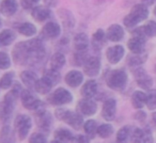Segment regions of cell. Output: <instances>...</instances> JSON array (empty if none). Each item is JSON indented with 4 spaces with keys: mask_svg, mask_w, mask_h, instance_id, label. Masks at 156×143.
<instances>
[{
    "mask_svg": "<svg viewBox=\"0 0 156 143\" xmlns=\"http://www.w3.org/2000/svg\"><path fill=\"white\" fill-rule=\"evenodd\" d=\"M50 143H61V142H59V141H57V140H54V141H51Z\"/></svg>",
    "mask_w": 156,
    "mask_h": 143,
    "instance_id": "obj_52",
    "label": "cell"
},
{
    "mask_svg": "<svg viewBox=\"0 0 156 143\" xmlns=\"http://www.w3.org/2000/svg\"><path fill=\"white\" fill-rule=\"evenodd\" d=\"M149 14V8L143 5L142 3H137V5H133L130 12L123 18L124 27L128 29L136 28L140 23L147 19Z\"/></svg>",
    "mask_w": 156,
    "mask_h": 143,
    "instance_id": "obj_1",
    "label": "cell"
},
{
    "mask_svg": "<svg viewBox=\"0 0 156 143\" xmlns=\"http://www.w3.org/2000/svg\"><path fill=\"white\" fill-rule=\"evenodd\" d=\"M141 3H142L143 5H145V7H151V5H153L154 3H156V0H141Z\"/></svg>",
    "mask_w": 156,
    "mask_h": 143,
    "instance_id": "obj_47",
    "label": "cell"
},
{
    "mask_svg": "<svg viewBox=\"0 0 156 143\" xmlns=\"http://www.w3.org/2000/svg\"><path fill=\"white\" fill-rule=\"evenodd\" d=\"M83 68L85 74L89 77H96L100 74L101 68H102V63L98 57H89L83 63Z\"/></svg>",
    "mask_w": 156,
    "mask_h": 143,
    "instance_id": "obj_8",
    "label": "cell"
},
{
    "mask_svg": "<svg viewBox=\"0 0 156 143\" xmlns=\"http://www.w3.org/2000/svg\"><path fill=\"white\" fill-rule=\"evenodd\" d=\"M96 134L101 137V138H109L111 134H113V127L110 124H103V125L98 126L96 129Z\"/></svg>",
    "mask_w": 156,
    "mask_h": 143,
    "instance_id": "obj_38",
    "label": "cell"
},
{
    "mask_svg": "<svg viewBox=\"0 0 156 143\" xmlns=\"http://www.w3.org/2000/svg\"><path fill=\"white\" fill-rule=\"evenodd\" d=\"M106 34H105V31L102 28H98L95 32L92 34L91 37V45L92 47L95 50H101L104 48V46L106 45Z\"/></svg>",
    "mask_w": 156,
    "mask_h": 143,
    "instance_id": "obj_20",
    "label": "cell"
},
{
    "mask_svg": "<svg viewBox=\"0 0 156 143\" xmlns=\"http://www.w3.org/2000/svg\"><path fill=\"white\" fill-rule=\"evenodd\" d=\"M17 30L22 35L28 37H33V35H35L37 32V27H35L32 23H23V24H20V26L17 27Z\"/></svg>",
    "mask_w": 156,
    "mask_h": 143,
    "instance_id": "obj_29",
    "label": "cell"
},
{
    "mask_svg": "<svg viewBox=\"0 0 156 143\" xmlns=\"http://www.w3.org/2000/svg\"><path fill=\"white\" fill-rule=\"evenodd\" d=\"M29 143H47V139L42 132H34L29 138Z\"/></svg>",
    "mask_w": 156,
    "mask_h": 143,
    "instance_id": "obj_44",
    "label": "cell"
},
{
    "mask_svg": "<svg viewBox=\"0 0 156 143\" xmlns=\"http://www.w3.org/2000/svg\"><path fill=\"white\" fill-rule=\"evenodd\" d=\"M57 119H59L60 121H64L69 124V126H72L75 129H79L83 126V120L79 113L72 112V111L67 110L65 108H59L55 112Z\"/></svg>",
    "mask_w": 156,
    "mask_h": 143,
    "instance_id": "obj_3",
    "label": "cell"
},
{
    "mask_svg": "<svg viewBox=\"0 0 156 143\" xmlns=\"http://www.w3.org/2000/svg\"><path fill=\"white\" fill-rule=\"evenodd\" d=\"M147 107L150 110L156 109V90H149V93L147 94Z\"/></svg>",
    "mask_w": 156,
    "mask_h": 143,
    "instance_id": "obj_41",
    "label": "cell"
},
{
    "mask_svg": "<svg viewBox=\"0 0 156 143\" xmlns=\"http://www.w3.org/2000/svg\"><path fill=\"white\" fill-rule=\"evenodd\" d=\"M15 40V33L12 30H3L0 32V47L1 46H9Z\"/></svg>",
    "mask_w": 156,
    "mask_h": 143,
    "instance_id": "obj_33",
    "label": "cell"
},
{
    "mask_svg": "<svg viewBox=\"0 0 156 143\" xmlns=\"http://www.w3.org/2000/svg\"><path fill=\"white\" fill-rule=\"evenodd\" d=\"M64 81L69 88H78L83 82V74L80 71L72 69L64 76Z\"/></svg>",
    "mask_w": 156,
    "mask_h": 143,
    "instance_id": "obj_16",
    "label": "cell"
},
{
    "mask_svg": "<svg viewBox=\"0 0 156 143\" xmlns=\"http://www.w3.org/2000/svg\"><path fill=\"white\" fill-rule=\"evenodd\" d=\"M77 109L79 111V114L91 117V115L95 114L96 110H98V106H96L95 102H93L91 98H83L78 102Z\"/></svg>",
    "mask_w": 156,
    "mask_h": 143,
    "instance_id": "obj_12",
    "label": "cell"
},
{
    "mask_svg": "<svg viewBox=\"0 0 156 143\" xmlns=\"http://www.w3.org/2000/svg\"><path fill=\"white\" fill-rule=\"evenodd\" d=\"M90 40L89 37L85 32H79L74 37L73 39V45L76 50L78 51H86L89 47Z\"/></svg>",
    "mask_w": 156,
    "mask_h": 143,
    "instance_id": "obj_21",
    "label": "cell"
},
{
    "mask_svg": "<svg viewBox=\"0 0 156 143\" xmlns=\"http://www.w3.org/2000/svg\"><path fill=\"white\" fill-rule=\"evenodd\" d=\"M83 129L86 134H89V137H94V134H96V129H98V124L94 120H89L83 124Z\"/></svg>",
    "mask_w": 156,
    "mask_h": 143,
    "instance_id": "obj_40",
    "label": "cell"
},
{
    "mask_svg": "<svg viewBox=\"0 0 156 143\" xmlns=\"http://www.w3.org/2000/svg\"><path fill=\"white\" fill-rule=\"evenodd\" d=\"M13 59L15 63L17 64H26L28 63V50H27L25 42H20L16 44V46L13 48Z\"/></svg>",
    "mask_w": 156,
    "mask_h": 143,
    "instance_id": "obj_13",
    "label": "cell"
},
{
    "mask_svg": "<svg viewBox=\"0 0 156 143\" xmlns=\"http://www.w3.org/2000/svg\"><path fill=\"white\" fill-rule=\"evenodd\" d=\"M147 60V52L142 51L140 54H133L128 57V64L133 67H139L141 64L145 62Z\"/></svg>",
    "mask_w": 156,
    "mask_h": 143,
    "instance_id": "obj_28",
    "label": "cell"
},
{
    "mask_svg": "<svg viewBox=\"0 0 156 143\" xmlns=\"http://www.w3.org/2000/svg\"><path fill=\"white\" fill-rule=\"evenodd\" d=\"M143 32L145 37H156V20H147L142 26Z\"/></svg>",
    "mask_w": 156,
    "mask_h": 143,
    "instance_id": "obj_37",
    "label": "cell"
},
{
    "mask_svg": "<svg viewBox=\"0 0 156 143\" xmlns=\"http://www.w3.org/2000/svg\"><path fill=\"white\" fill-rule=\"evenodd\" d=\"M98 90V83L94 79H90L87 82L83 83L81 88V95L83 98H92L96 95Z\"/></svg>",
    "mask_w": 156,
    "mask_h": 143,
    "instance_id": "obj_22",
    "label": "cell"
},
{
    "mask_svg": "<svg viewBox=\"0 0 156 143\" xmlns=\"http://www.w3.org/2000/svg\"><path fill=\"white\" fill-rule=\"evenodd\" d=\"M50 15H51L50 9L45 7V5H37V7L33 8L32 11H31V16L37 23L46 22L50 18Z\"/></svg>",
    "mask_w": 156,
    "mask_h": 143,
    "instance_id": "obj_18",
    "label": "cell"
},
{
    "mask_svg": "<svg viewBox=\"0 0 156 143\" xmlns=\"http://www.w3.org/2000/svg\"><path fill=\"white\" fill-rule=\"evenodd\" d=\"M72 143H89V138H87L86 136H83V134H78L76 137H73L72 138Z\"/></svg>",
    "mask_w": 156,
    "mask_h": 143,
    "instance_id": "obj_45",
    "label": "cell"
},
{
    "mask_svg": "<svg viewBox=\"0 0 156 143\" xmlns=\"http://www.w3.org/2000/svg\"><path fill=\"white\" fill-rule=\"evenodd\" d=\"M127 80L128 77L126 72L121 68L112 69L106 76V83L108 85V88L115 90V91L123 90L125 88L126 83H127Z\"/></svg>",
    "mask_w": 156,
    "mask_h": 143,
    "instance_id": "obj_2",
    "label": "cell"
},
{
    "mask_svg": "<svg viewBox=\"0 0 156 143\" xmlns=\"http://www.w3.org/2000/svg\"><path fill=\"white\" fill-rule=\"evenodd\" d=\"M65 62H66V58H65L63 52H55L49 61L50 68L54 69V71H59V69H61L64 66Z\"/></svg>",
    "mask_w": 156,
    "mask_h": 143,
    "instance_id": "obj_24",
    "label": "cell"
},
{
    "mask_svg": "<svg viewBox=\"0 0 156 143\" xmlns=\"http://www.w3.org/2000/svg\"><path fill=\"white\" fill-rule=\"evenodd\" d=\"M43 77L49 81L50 85H51L52 87L56 85H58V83L60 82V79H61L60 73H59L58 71H54V69H51V68L45 71Z\"/></svg>",
    "mask_w": 156,
    "mask_h": 143,
    "instance_id": "obj_36",
    "label": "cell"
},
{
    "mask_svg": "<svg viewBox=\"0 0 156 143\" xmlns=\"http://www.w3.org/2000/svg\"><path fill=\"white\" fill-rule=\"evenodd\" d=\"M125 54V48L120 44L110 46L106 49V58L110 64H118Z\"/></svg>",
    "mask_w": 156,
    "mask_h": 143,
    "instance_id": "obj_9",
    "label": "cell"
},
{
    "mask_svg": "<svg viewBox=\"0 0 156 143\" xmlns=\"http://www.w3.org/2000/svg\"><path fill=\"white\" fill-rule=\"evenodd\" d=\"M152 120H153L154 124H155V125H156V111L153 113V115H152Z\"/></svg>",
    "mask_w": 156,
    "mask_h": 143,
    "instance_id": "obj_49",
    "label": "cell"
},
{
    "mask_svg": "<svg viewBox=\"0 0 156 143\" xmlns=\"http://www.w3.org/2000/svg\"><path fill=\"white\" fill-rule=\"evenodd\" d=\"M37 125L40 126V128L44 130H48L51 125V115H50L49 112H46V111H43V112H40L37 114Z\"/></svg>",
    "mask_w": 156,
    "mask_h": 143,
    "instance_id": "obj_30",
    "label": "cell"
},
{
    "mask_svg": "<svg viewBox=\"0 0 156 143\" xmlns=\"http://www.w3.org/2000/svg\"><path fill=\"white\" fill-rule=\"evenodd\" d=\"M132 143H153V136L149 130L135 128L130 134Z\"/></svg>",
    "mask_w": 156,
    "mask_h": 143,
    "instance_id": "obj_15",
    "label": "cell"
},
{
    "mask_svg": "<svg viewBox=\"0 0 156 143\" xmlns=\"http://www.w3.org/2000/svg\"><path fill=\"white\" fill-rule=\"evenodd\" d=\"M134 77L136 80L137 85L144 90H151L153 87V79L147 73L144 68L142 67H136L134 71Z\"/></svg>",
    "mask_w": 156,
    "mask_h": 143,
    "instance_id": "obj_6",
    "label": "cell"
},
{
    "mask_svg": "<svg viewBox=\"0 0 156 143\" xmlns=\"http://www.w3.org/2000/svg\"><path fill=\"white\" fill-rule=\"evenodd\" d=\"M20 79H22L23 83L30 90V89H34V85L39 78H37V75L35 73H33V72L24 71L20 74Z\"/></svg>",
    "mask_w": 156,
    "mask_h": 143,
    "instance_id": "obj_25",
    "label": "cell"
},
{
    "mask_svg": "<svg viewBox=\"0 0 156 143\" xmlns=\"http://www.w3.org/2000/svg\"><path fill=\"white\" fill-rule=\"evenodd\" d=\"M153 14H154V15H155V16H156V5H154V10H153Z\"/></svg>",
    "mask_w": 156,
    "mask_h": 143,
    "instance_id": "obj_51",
    "label": "cell"
},
{
    "mask_svg": "<svg viewBox=\"0 0 156 143\" xmlns=\"http://www.w3.org/2000/svg\"><path fill=\"white\" fill-rule=\"evenodd\" d=\"M88 58H89V56H88L87 50L86 51H78V50H76L75 54H74V62L78 66H80V65L83 66V63L86 62V60Z\"/></svg>",
    "mask_w": 156,
    "mask_h": 143,
    "instance_id": "obj_42",
    "label": "cell"
},
{
    "mask_svg": "<svg viewBox=\"0 0 156 143\" xmlns=\"http://www.w3.org/2000/svg\"><path fill=\"white\" fill-rule=\"evenodd\" d=\"M107 41L113 42V43H118L121 42L125 37V30H124L123 26L119 24H112L106 29L105 31Z\"/></svg>",
    "mask_w": 156,
    "mask_h": 143,
    "instance_id": "obj_10",
    "label": "cell"
},
{
    "mask_svg": "<svg viewBox=\"0 0 156 143\" xmlns=\"http://www.w3.org/2000/svg\"><path fill=\"white\" fill-rule=\"evenodd\" d=\"M155 71H156V66H155Z\"/></svg>",
    "mask_w": 156,
    "mask_h": 143,
    "instance_id": "obj_54",
    "label": "cell"
},
{
    "mask_svg": "<svg viewBox=\"0 0 156 143\" xmlns=\"http://www.w3.org/2000/svg\"><path fill=\"white\" fill-rule=\"evenodd\" d=\"M14 132L9 126L2 127L0 131V143H14Z\"/></svg>",
    "mask_w": 156,
    "mask_h": 143,
    "instance_id": "obj_35",
    "label": "cell"
},
{
    "mask_svg": "<svg viewBox=\"0 0 156 143\" xmlns=\"http://www.w3.org/2000/svg\"><path fill=\"white\" fill-rule=\"evenodd\" d=\"M20 98L23 106L28 110H37L42 106V102L31 93L30 90H24L20 93Z\"/></svg>",
    "mask_w": 156,
    "mask_h": 143,
    "instance_id": "obj_11",
    "label": "cell"
},
{
    "mask_svg": "<svg viewBox=\"0 0 156 143\" xmlns=\"http://www.w3.org/2000/svg\"><path fill=\"white\" fill-rule=\"evenodd\" d=\"M13 108L14 106L7 102H1L0 103V121L2 123H7L9 122L10 117L12 115V112H13Z\"/></svg>",
    "mask_w": 156,
    "mask_h": 143,
    "instance_id": "obj_26",
    "label": "cell"
},
{
    "mask_svg": "<svg viewBox=\"0 0 156 143\" xmlns=\"http://www.w3.org/2000/svg\"><path fill=\"white\" fill-rule=\"evenodd\" d=\"M144 117H145V113L143 112V111H139V112L136 113V119L137 120L142 121V120H144Z\"/></svg>",
    "mask_w": 156,
    "mask_h": 143,
    "instance_id": "obj_48",
    "label": "cell"
},
{
    "mask_svg": "<svg viewBox=\"0 0 156 143\" xmlns=\"http://www.w3.org/2000/svg\"><path fill=\"white\" fill-rule=\"evenodd\" d=\"M55 140L59 141L61 143H69L72 141L73 138V134L69 131V129H65V128H59L55 131Z\"/></svg>",
    "mask_w": 156,
    "mask_h": 143,
    "instance_id": "obj_32",
    "label": "cell"
},
{
    "mask_svg": "<svg viewBox=\"0 0 156 143\" xmlns=\"http://www.w3.org/2000/svg\"><path fill=\"white\" fill-rule=\"evenodd\" d=\"M57 14H58V17L60 18L64 29H73L75 27L76 25L75 16H74V14L69 9H65V8L59 9Z\"/></svg>",
    "mask_w": 156,
    "mask_h": 143,
    "instance_id": "obj_14",
    "label": "cell"
},
{
    "mask_svg": "<svg viewBox=\"0 0 156 143\" xmlns=\"http://www.w3.org/2000/svg\"><path fill=\"white\" fill-rule=\"evenodd\" d=\"M61 30L62 29L59 23L55 20H49V22H46V24L42 28L41 37L45 40H55L60 37Z\"/></svg>",
    "mask_w": 156,
    "mask_h": 143,
    "instance_id": "obj_7",
    "label": "cell"
},
{
    "mask_svg": "<svg viewBox=\"0 0 156 143\" xmlns=\"http://www.w3.org/2000/svg\"><path fill=\"white\" fill-rule=\"evenodd\" d=\"M51 88H52V85H50V82L47 79L44 78V77L37 79V83H35V85H34V90L39 94H42V95H45V94L49 93Z\"/></svg>",
    "mask_w": 156,
    "mask_h": 143,
    "instance_id": "obj_31",
    "label": "cell"
},
{
    "mask_svg": "<svg viewBox=\"0 0 156 143\" xmlns=\"http://www.w3.org/2000/svg\"><path fill=\"white\" fill-rule=\"evenodd\" d=\"M11 66V59L9 54L3 51H0V68L7 69Z\"/></svg>",
    "mask_w": 156,
    "mask_h": 143,
    "instance_id": "obj_43",
    "label": "cell"
},
{
    "mask_svg": "<svg viewBox=\"0 0 156 143\" xmlns=\"http://www.w3.org/2000/svg\"><path fill=\"white\" fill-rule=\"evenodd\" d=\"M14 126H15V130L17 131L18 138H20V140H25L31 129L32 122H31V119L28 115L20 114L16 117Z\"/></svg>",
    "mask_w": 156,
    "mask_h": 143,
    "instance_id": "obj_4",
    "label": "cell"
},
{
    "mask_svg": "<svg viewBox=\"0 0 156 143\" xmlns=\"http://www.w3.org/2000/svg\"><path fill=\"white\" fill-rule=\"evenodd\" d=\"M59 0H44V3H45V7L47 8H54L58 5Z\"/></svg>",
    "mask_w": 156,
    "mask_h": 143,
    "instance_id": "obj_46",
    "label": "cell"
},
{
    "mask_svg": "<svg viewBox=\"0 0 156 143\" xmlns=\"http://www.w3.org/2000/svg\"><path fill=\"white\" fill-rule=\"evenodd\" d=\"M13 80H14V73H12V72L5 73L1 77V79H0V88L3 90L9 89L12 85V83H13Z\"/></svg>",
    "mask_w": 156,
    "mask_h": 143,
    "instance_id": "obj_39",
    "label": "cell"
},
{
    "mask_svg": "<svg viewBox=\"0 0 156 143\" xmlns=\"http://www.w3.org/2000/svg\"><path fill=\"white\" fill-rule=\"evenodd\" d=\"M72 100H73V95L69 90L64 89V88H58L57 90H55V92L49 97V102L55 106L67 105Z\"/></svg>",
    "mask_w": 156,
    "mask_h": 143,
    "instance_id": "obj_5",
    "label": "cell"
},
{
    "mask_svg": "<svg viewBox=\"0 0 156 143\" xmlns=\"http://www.w3.org/2000/svg\"><path fill=\"white\" fill-rule=\"evenodd\" d=\"M132 134V127L130 126H124L120 128L117 132V143H128Z\"/></svg>",
    "mask_w": 156,
    "mask_h": 143,
    "instance_id": "obj_34",
    "label": "cell"
},
{
    "mask_svg": "<svg viewBox=\"0 0 156 143\" xmlns=\"http://www.w3.org/2000/svg\"><path fill=\"white\" fill-rule=\"evenodd\" d=\"M130 102L135 109H141L147 103V94L142 91H135L132 95Z\"/></svg>",
    "mask_w": 156,
    "mask_h": 143,
    "instance_id": "obj_27",
    "label": "cell"
},
{
    "mask_svg": "<svg viewBox=\"0 0 156 143\" xmlns=\"http://www.w3.org/2000/svg\"><path fill=\"white\" fill-rule=\"evenodd\" d=\"M29 2H31L32 5H34V3H37V2H40L41 0H28Z\"/></svg>",
    "mask_w": 156,
    "mask_h": 143,
    "instance_id": "obj_50",
    "label": "cell"
},
{
    "mask_svg": "<svg viewBox=\"0 0 156 143\" xmlns=\"http://www.w3.org/2000/svg\"><path fill=\"white\" fill-rule=\"evenodd\" d=\"M18 3L16 0H2L0 3V12L5 16H12L16 13Z\"/></svg>",
    "mask_w": 156,
    "mask_h": 143,
    "instance_id": "obj_23",
    "label": "cell"
},
{
    "mask_svg": "<svg viewBox=\"0 0 156 143\" xmlns=\"http://www.w3.org/2000/svg\"><path fill=\"white\" fill-rule=\"evenodd\" d=\"M117 111V102L113 98H108L105 100L102 108V117L106 121H112L115 117Z\"/></svg>",
    "mask_w": 156,
    "mask_h": 143,
    "instance_id": "obj_17",
    "label": "cell"
},
{
    "mask_svg": "<svg viewBox=\"0 0 156 143\" xmlns=\"http://www.w3.org/2000/svg\"><path fill=\"white\" fill-rule=\"evenodd\" d=\"M0 27H1V20H0Z\"/></svg>",
    "mask_w": 156,
    "mask_h": 143,
    "instance_id": "obj_53",
    "label": "cell"
},
{
    "mask_svg": "<svg viewBox=\"0 0 156 143\" xmlns=\"http://www.w3.org/2000/svg\"><path fill=\"white\" fill-rule=\"evenodd\" d=\"M147 39L140 37H132L127 42V48L132 54H140L144 51Z\"/></svg>",
    "mask_w": 156,
    "mask_h": 143,
    "instance_id": "obj_19",
    "label": "cell"
}]
</instances>
